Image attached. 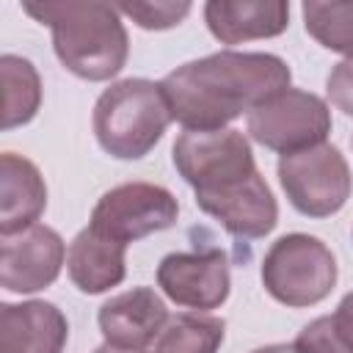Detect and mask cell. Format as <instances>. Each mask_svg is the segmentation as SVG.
<instances>
[{"mask_svg": "<svg viewBox=\"0 0 353 353\" xmlns=\"http://www.w3.org/2000/svg\"><path fill=\"white\" fill-rule=\"evenodd\" d=\"M160 85L171 119L185 130H223L243 110L290 88V66L270 52L223 50L176 66Z\"/></svg>", "mask_w": 353, "mask_h": 353, "instance_id": "1", "label": "cell"}, {"mask_svg": "<svg viewBox=\"0 0 353 353\" xmlns=\"http://www.w3.org/2000/svg\"><path fill=\"white\" fill-rule=\"evenodd\" d=\"M25 14L50 25L52 47L61 63L83 80H110L121 72L130 41L119 8L94 0L22 3Z\"/></svg>", "mask_w": 353, "mask_h": 353, "instance_id": "2", "label": "cell"}, {"mask_svg": "<svg viewBox=\"0 0 353 353\" xmlns=\"http://www.w3.org/2000/svg\"><path fill=\"white\" fill-rule=\"evenodd\" d=\"M171 121V108L160 83L130 77L105 88L94 105V132L99 146L119 160H138L154 149Z\"/></svg>", "mask_w": 353, "mask_h": 353, "instance_id": "3", "label": "cell"}, {"mask_svg": "<svg viewBox=\"0 0 353 353\" xmlns=\"http://www.w3.org/2000/svg\"><path fill=\"white\" fill-rule=\"evenodd\" d=\"M262 284L284 306H312L334 290L336 259L312 234H284L262 259Z\"/></svg>", "mask_w": 353, "mask_h": 353, "instance_id": "4", "label": "cell"}, {"mask_svg": "<svg viewBox=\"0 0 353 353\" xmlns=\"http://www.w3.org/2000/svg\"><path fill=\"white\" fill-rule=\"evenodd\" d=\"M174 165L196 193L229 188L256 174L251 146L240 130H185L174 143Z\"/></svg>", "mask_w": 353, "mask_h": 353, "instance_id": "5", "label": "cell"}, {"mask_svg": "<svg viewBox=\"0 0 353 353\" xmlns=\"http://www.w3.org/2000/svg\"><path fill=\"white\" fill-rule=\"evenodd\" d=\"M279 179L290 204L312 218L334 215L350 196V168L331 143L281 154Z\"/></svg>", "mask_w": 353, "mask_h": 353, "instance_id": "6", "label": "cell"}, {"mask_svg": "<svg viewBox=\"0 0 353 353\" xmlns=\"http://www.w3.org/2000/svg\"><path fill=\"white\" fill-rule=\"evenodd\" d=\"M248 132L256 143L292 154L325 141L331 132V113L317 94L284 88L248 113Z\"/></svg>", "mask_w": 353, "mask_h": 353, "instance_id": "7", "label": "cell"}, {"mask_svg": "<svg viewBox=\"0 0 353 353\" xmlns=\"http://www.w3.org/2000/svg\"><path fill=\"white\" fill-rule=\"evenodd\" d=\"M176 212L179 204L171 190L152 182H124L102 193V199L94 204L88 226L127 245L174 226Z\"/></svg>", "mask_w": 353, "mask_h": 353, "instance_id": "8", "label": "cell"}, {"mask_svg": "<svg viewBox=\"0 0 353 353\" xmlns=\"http://www.w3.org/2000/svg\"><path fill=\"white\" fill-rule=\"evenodd\" d=\"M163 292L188 309H215L229 295V259L221 248L176 251L157 265Z\"/></svg>", "mask_w": 353, "mask_h": 353, "instance_id": "9", "label": "cell"}, {"mask_svg": "<svg viewBox=\"0 0 353 353\" xmlns=\"http://www.w3.org/2000/svg\"><path fill=\"white\" fill-rule=\"evenodd\" d=\"M63 265V240L55 229L33 223L6 234L0 245V281L8 292H36L50 287Z\"/></svg>", "mask_w": 353, "mask_h": 353, "instance_id": "10", "label": "cell"}, {"mask_svg": "<svg viewBox=\"0 0 353 353\" xmlns=\"http://www.w3.org/2000/svg\"><path fill=\"white\" fill-rule=\"evenodd\" d=\"M196 204L234 237H265L279 221L276 199L259 171L229 188L196 193Z\"/></svg>", "mask_w": 353, "mask_h": 353, "instance_id": "11", "label": "cell"}, {"mask_svg": "<svg viewBox=\"0 0 353 353\" xmlns=\"http://www.w3.org/2000/svg\"><path fill=\"white\" fill-rule=\"evenodd\" d=\"M168 323L163 298L149 287H132L113 295L99 309V331L108 345L124 350H143Z\"/></svg>", "mask_w": 353, "mask_h": 353, "instance_id": "12", "label": "cell"}, {"mask_svg": "<svg viewBox=\"0 0 353 353\" xmlns=\"http://www.w3.org/2000/svg\"><path fill=\"white\" fill-rule=\"evenodd\" d=\"M66 317L55 303L28 301L0 309V353H63Z\"/></svg>", "mask_w": 353, "mask_h": 353, "instance_id": "13", "label": "cell"}, {"mask_svg": "<svg viewBox=\"0 0 353 353\" xmlns=\"http://www.w3.org/2000/svg\"><path fill=\"white\" fill-rule=\"evenodd\" d=\"M0 234H17L39 221L47 207V188L39 168L14 152L0 154Z\"/></svg>", "mask_w": 353, "mask_h": 353, "instance_id": "14", "label": "cell"}, {"mask_svg": "<svg viewBox=\"0 0 353 353\" xmlns=\"http://www.w3.org/2000/svg\"><path fill=\"white\" fill-rule=\"evenodd\" d=\"M204 19L210 33L223 44H240L251 39H270L287 28L290 6L281 0H256V3H229L210 0L204 6Z\"/></svg>", "mask_w": 353, "mask_h": 353, "instance_id": "15", "label": "cell"}, {"mask_svg": "<svg viewBox=\"0 0 353 353\" xmlns=\"http://www.w3.org/2000/svg\"><path fill=\"white\" fill-rule=\"evenodd\" d=\"M124 243H116L99 232H94L91 226L83 229L66 254V268H69V279L74 281V287L80 292L88 295H99L116 284H121L124 279Z\"/></svg>", "mask_w": 353, "mask_h": 353, "instance_id": "16", "label": "cell"}, {"mask_svg": "<svg viewBox=\"0 0 353 353\" xmlns=\"http://www.w3.org/2000/svg\"><path fill=\"white\" fill-rule=\"evenodd\" d=\"M3 83V130L28 124L41 105V80L28 58L3 55L0 58Z\"/></svg>", "mask_w": 353, "mask_h": 353, "instance_id": "17", "label": "cell"}, {"mask_svg": "<svg viewBox=\"0 0 353 353\" xmlns=\"http://www.w3.org/2000/svg\"><path fill=\"white\" fill-rule=\"evenodd\" d=\"M226 323L215 314L185 312L165 323L154 353H215L223 342Z\"/></svg>", "mask_w": 353, "mask_h": 353, "instance_id": "18", "label": "cell"}, {"mask_svg": "<svg viewBox=\"0 0 353 353\" xmlns=\"http://www.w3.org/2000/svg\"><path fill=\"white\" fill-rule=\"evenodd\" d=\"M306 33L323 47L353 58V3H303Z\"/></svg>", "mask_w": 353, "mask_h": 353, "instance_id": "19", "label": "cell"}, {"mask_svg": "<svg viewBox=\"0 0 353 353\" xmlns=\"http://www.w3.org/2000/svg\"><path fill=\"white\" fill-rule=\"evenodd\" d=\"M116 8L146 30L174 28L190 14V3H119Z\"/></svg>", "mask_w": 353, "mask_h": 353, "instance_id": "20", "label": "cell"}, {"mask_svg": "<svg viewBox=\"0 0 353 353\" xmlns=\"http://www.w3.org/2000/svg\"><path fill=\"white\" fill-rule=\"evenodd\" d=\"M295 350L298 353H353L342 345V339L336 336L334 325H331V317H317L312 320L298 336H295Z\"/></svg>", "mask_w": 353, "mask_h": 353, "instance_id": "21", "label": "cell"}, {"mask_svg": "<svg viewBox=\"0 0 353 353\" xmlns=\"http://www.w3.org/2000/svg\"><path fill=\"white\" fill-rule=\"evenodd\" d=\"M328 99L353 119V58L339 61L328 74Z\"/></svg>", "mask_w": 353, "mask_h": 353, "instance_id": "22", "label": "cell"}, {"mask_svg": "<svg viewBox=\"0 0 353 353\" xmlns=\"http://www.w3.org/2000/svg\"><path fill=\"white\" fill-rule=\"evenodd\" d=\"M328 317H331V325H334L336 336L342 339V345H345L347 350H353V292H347V295L339 301L336 312L328 314Z\"/></svg>", "mask_w": 353, "mask_h": 353, "instance_id": "23", "label": "cell"}, {"mask_svg": "<svg viewBox=\"0 0 353 353\" xmlns=\"http://www.w3.org/2000/svg\"><path fill=\"white\" fill-rule=\"evenodd\" d=\"M251 353H298L295 345H268V347H256Z\"/></svg>", "mask_w": 353, "mask_h": 353, "instance_id": "24", "label": "cell"}, {"mask_svg": "<svg viewBox=\"0 0 353 353\" xmlns=\"http://www.w3.org/2000/svg\"><path fill=\"white\" fill-rule=\"evenodd\" d=\"M94 353H135V350H124V347H113V345H102V347H97Z\"/></svg>", "mask_w": 353, "mask_h": 353, "instance_id": "25", "label": "cell"}, {"mask_svg": "<svg viewBox=\"0 0 353 353\" xmlns=\"http://www.w3.org/2000/svg\"><path fill=\"white\" fill-rule=\"evenodd\" d=\"M135 353H143V350H135Z\"/></svg>", "mask_w": 353, "mask_h": 353, "instance_id": "26", "label": "cell"}]
</instances>
